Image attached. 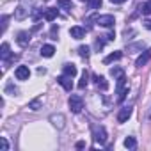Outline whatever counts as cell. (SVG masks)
Here are the masks:
<instances>
[{
	"mask_svg": "<svg viewBox=\"0 0 151 151\" xmlns=\"http://www.w3.org/2000/svg\"><path fill=\"white\" fill-rule=\"evenodd\" d=\"M96 23H98V25H101V27L110 29V27H114L116 20H114V16H112V14H103V16H98V18H96Z\"/></svg>",
	"mask_w": 151,
	"mask_h": 151,
	"instance_id": "obj_4",
	"label": "cell"
},
{
	"mask_svg": "<svg viewBox=\"0 0 151 151\" xmlns=\"http://www.w3.org/2000/svg\"><path fill=\"white\" fill-rule=\"evenodd\" d=\"M121 57H123V53H121V52H114V53H110L109 57H105V60H103V62H105V64H110V62H114V60H119Z\"/></svg>",
	"mask_w": 151,
	"mask_h": 151,
	"instance_id": "obj_17",
	"label": "cell"
},
{
	"mask_svg": "<svg viewBox=\"0 0 151 151\" xmlns=\"http://www.w3.org/2000/svg\"><path fill=\"white\" fill-rule=\"evenodd\" d=\"M29 41H30V32H20L18 37H16V43H18L20 46H27Z\"/></svg>",
	"mask_w": 151,
	"mask_h": 151,
	"instance_id": "obj_12",
	"label": "cell"
},
{
	"mask_svg": "<svg viewBox=\"0 0 151 151\" xmlns=\"http://www.w3.org/2000/svg\"><path fill=\"white\" fill-rule=\"evenodd\" d=\"M135 146H137L135 137H126V139H124V147H126V149H133Z\"/></svg>",
	"mask_w": 151,
	"mask_h": 151,
	"instance_id": "obj_20",
	"label": "cell"
},
{
	"mask_svg": "<svg viewBox=\"0 0 151 151\" xmlns=\"http://www.w3.org/2000/svg\"><path fill=\"white\" fill-rule=\"evenodd\" d=\"M7 27V16H2V30H6Z\"/></svg>",
	"mask_w": 151,
	"mask_h": 151,
	"instance_id": "obj_27",
	"label": "cell"
},
{
	"mask_svg": "<svg viewBox=\"0 0 151 151\" xmlns=\"http://www.w3.org/2000/svg\"><path fill=\"white\" fill-rule=\"evenodd\" d=\"M89 9H100L101 7V0H87Z\"/></svg>",
	"mask_w": 151,
	"mask_h": 151,
	"instance_id": "obj_22",
	"label": "cell"
},
{
	"mask_svg": "<svg viewBox=\"0 0 151 151\" xmlns=\"http://www.w3.org/2000/svg\"><path fill=\"white\" fill-rule=\"evenodd\" d=\"M93 80H94V84H96L101 91H107V89H109V84H107L105 77H100V75H93Z\"/></svg>",
	"mask_w": 151,
	"mask_h": 151,
	"instance_id": "obj_11",
	"label": "cell"
},
{
	"mask_svg": "<svg viewBox=\"0 0 151 151\" xmlns=\"http://www.w3.org/2000/svg\"><path fill=\"white\" fill-rule=\"evenodd\" d=\"M50 121L53 123V126H57V128L60 130V128H64V123H66V117H64L62 114H52V116H50Z\"/></svg>",
	"mask_w": 151,
	"mask_h": 151,
	"instance_id": "obj_6",
	"label": "cell"
},
{
	"mask_svg": "<svg viewBox=\"0 0 151 151\" xmlns=\"http://www.w3.org/2000/svg\"><path fill=\"white\" fill-rule=\"evenodd\" d=\"M77 147H78V149H82V147H86V142H77Z\"/></svg>",
	"mask_w": 151,
	"mask_h": 151,
	"instance_id": "obj_29",
	"label": "cell"
},
{
	"mask_svg": "<svg viewBox=\"0 0 151 151\" xmlns=\"http://www.w3.org/2000/svg\"><path fill=\"white\" fill-rule=\"evenodd\" d=\"M0 142H2V151H7L9 149V142L6 137H0Z\"/></svg>",
	"mask_w": 151,
	"mask_h": 151,
	"instance_id": "obj_26",
	"label": "cell"
},
{
	"mask_svg": "<svg viewBox=\"0 0 151 151\" xmlns=\"http://www.w3.org/2000/svg\"><path fill=\"white\" fill-rule=\"evenodd\" d=\"M62 73L68 75V77H75V75H77V68H75V64H64Z\"/></svg>",
	"mask_w": 151,
	"mask_h": 151,
	"instance_id": "obj_14",
	"label": "cell"
},
{
	"mask_svg": "<svg viewBox=\"0 0 151 151\" xmlns=\"http://www.w3.org/2000/svg\"><path fill=\"white\" fill-rule=\"evenodd\" d=\"M110 75H112V77H121V75H123V69H121V68H112V69H110Z\"/></svg>",
	"mask_w": 151,
	"mask_h": 151,
	"instance_id": "obj_25",
	"label": "cell"
},
{
	"mask_svg": "<svg viewBox=\"0 0 151 151\" xmlns=\"http://www.w3.org/2000/svg\"><path fill=\"white\" fill-rule=\"evenodd\" d=\"M68 103H69L71 112H75V114L82 112V109H84V100H82V96H78V94H71Z\"/></svg>",
	"mask_w": 151,
	"mask_h": 151,
	"instance_id": "obj_2",
	"label": "cell"
},
{
	"mask_svg": "<svg viewBox=\"0 0 151 151\" xmlns=\"http://www.w3.org/2000/svg\"><path fill=\"white\" fill-rule=\"evenodd\" d=\"M78 55L84 57V59H87L89 57V46H80L78 48Z\"/></svg>",
	"mask_w": 151,
	"mask_h": 151,
	"instance_id": "obj_24",
	"label": "cell"
},
{
	"mask_svg": "<svg viewBox=\"0 0 151 151\" xmlns=\"http://www.w3.org/2000/svg\"><path fill=\"white\" fill-rule=\"evenodd\" d=\"M93 137H94V140H96V144H100V146H103L105 142H107V130H105V126H94L93 128Z\"/></svg>",
	"mask_w": 151,
	"mask_h": 151,
	"instance_id": "obj_3",
	"label": "cell"
},
{
	"mask_svg": "<svg viewBox=\"0 0 151 151\" xmlns=\"http://www.w3.org/2000/svg\"><path fill=\"white\" fill-rule=\"evenodd\" d=\"M139 9H140V13H142V14H151V0L144 2V4H142Z\"/></svg>",
	"mask_w": 151,
	"mask_h": 151,
	"instance_id": "obj_21",
	"label": "cell"
},
{
	"mask_svg": "<svg viewBox=\"0 0 151 151\" xmlns=\"http://www.w3.org/2000/svg\"><path fill=\"white\" fill-rule=\"evenodd\" d=\"M149 59H151V50H146V52H144V53H142V55L137 59V62H135V64H137V68H142V66H146Z\"/></svg>",
	"mask_w": 151,
	"mask_h": 151,
	"instance_id": "obj_13",
	"label": "cell"
},
{
	"mask_svg": "<svg viewBox=\"0 0 151 151\" xmlns=\"http://www.w3.org/2000/svg\"><path fill=\"white\" fill-rule=\"evenodd\" d=\"M34 2H36V0H20V6L16 7V13H14L16 20H23L25 16H29L30 7H32Z\"/></svg>",
	"mask_w": 151,
	"mask_h": 151,
	"instance_id": "obj_1",
	"label": "cell"
},
{
	"mask_svg": "<svg viewBox=\"0 0 151 151\" xmlns=\"http://www.w3.org/2000/svg\"><path fill=\"white\" fill-rule=\"evenodd\" d=\"M89 84V73L84 69V73H82V78H80V82H78V89H86V86Z\"/></svg>",
	"mask_w": 151,
	"mask_h": 151,
	"instance_id": "obj_18",
	"label": "cell"
},
{
	"mask_svg": "<svg viewBox=\"0 0 151 151\" xmlns=\"http://www.w3.org/2000/svg\"><path fill=\"white\" fill-rule=\"evenodd\" d=\"M144 27H146L147 30H151V20H146V22H144Z\"/></svg>",
	"mask_w": 151,
	"mask_h": 151,
	"instance_id": "obj_28",
	"label": "cell"
},
{
	"mask_svg": "<svg viewBox=\"0 0 151 151\" xmlns=\"http://www.w3.org/2000/svg\"><path fill=\"white\" fill-rule=\"evenodd\" d=\"M71 78L73 77H68V75H60V77L57 78V82L66 89V91H71V87H73V82H71Z\"/></svg>",
	"mask_w": 151,
	"mask_h": 151,
	"instance_id": "obj_7",
	"label": "cell"
},
{
	"mask_svg": "<svg viewBox=\"0 0 151 151\" xmlns=\"http://www.w3.org/2000/svg\"><path fill=\"white\" fill-rule=\"evenodd\" d=\"M0 57H2V60H7L11 57V50H9V45L7 43H4L2 48H0Z\"/></svg>",
	"mask_w": 151,
	"mask_h": 151,
	"instance_id": "obj_16",
	"label": "cell"
},
{
	"mask_svg": "<svg viewBox=\"0 0 151 151\" xmlns=\"http://www.w3.org/2000/svg\"><path fill=\"white\" fill-rule=\"evenodd\" d=\"M82 2H87V0H82Z\"/></svg>",
	"mask_w": 151,
	"mask_h": 151,
	"instance_id": "obj_31",
	"label": "cell"
},
{
	"mask_svg": "<svg viewBox=\"0 0 151 151\" xmlns=\"http://www.w3.org/2000/svg\"><path fill=\"white\" fill-rule=\"evenodd\" d=\"M57 16H59V9H57V7H48V9L45 11V14H43V18H45L46 22H53Z\"/></svg>",
	"mask_w": 151,
	"mask_h": 151,
	"instance_id": "obj_9",
	"label": "cell"
},
{
	"mask_svg": "<svg viewBox=\"0 0 151 151\" xmlns=\"http://www.w3.org/2000/svg\"><path fill=\"white\" fill-rule=\"evenodd\" d=\"M112 4H123V2H126V0H110Z\"/></svg>",
	"mask_w": 151,
	"mask_h": 151,
	"instance_id": "obj_30",
	"label": "cell"
},
{
	"mask_svg": "<svg viewBox=\"0 0 151 151\" xmlns=\"http://www.w3.org/2000/svg\"><path fill=\"white\" fill-rule=\"evenodd\" d=\"M14 75H16L18 80H29V77H30V69H29V66H18L16 71H14Z\"/></svg>",
	"mask_w": 151,
	"mask_h": 151,
	"instance_id": "obj_5",
	"label": "cell"
},
{
	"mask_svg": "<svg viewBox=\"0 0 151 151\" xmlns=\"http://www.w3.org/2000/svg\"><path fill=\"white\" fill-rule=\"evenodd\" d=\"M39 107H41V98H36L29 103V109H32V110H39Z\"/></svg>",
	"mask_w": 151,
	"mask_h": 151,
	"instance_id": "obj_23",
	"label": "cell"
},
{
	"mask_svg": "<svg viewBox=\"0 0 151 151\" xmlns=\"http://www.w3.org/2000/svg\"><path fill=\"white\" fill-rule=\"evenodd\" d=\"M57 4H59L60 9H66V11H71V9H73L71 0H57Z\"/></svg>",
	"mask_w": 151,
	"mask_h": 151,
	"instance_id": "obj_19",
	"label": "cell"
},
{
	"mask_svg": "<svg viewBox=\"0 0 151 151\" xmlns=\"http://www.w3.org/2000/svg\"><path fill=\"white\" fill-rule=\"evenodd\" d=\"M130 116H132V107H123L119 110V114H117V121L119 123H124V121H128Z\"/></svg>",
	"mask_w": 151,
	"mask_h": 151,
	"instance_id": "obj_10",
	"label": "cell"
},
{
	"mask_svg": "<svg viewBox=\"0 0 151 151\" xmlns=\"http://www.w3.org/2000/svg\"><path fill=\"white\" fill-rule=\"evenodd\" d=\"M53 53H55V48L52 45H43L41 46V55L43 57H53Z\"/></svg>",
	"mask_w": 151,
	"mask_h": 151,
	"instance_id": "obj_15",
	"label": "cell"
},
{
	"mask_svg": "<svg viewBox=\"0 0 151 151\" xmlns=\"http://www.w3.org/2000/svg\"><path fill=\"white\" fill-rule=\"evenodd\" d=\"M69 36L73 37V39H82L84 36H86V29H82V27H71L69 29Z\"/></svg>",
	"mask_w": 151,
	"mask_h": 151,
	"instance_id": "obj_8",
	"label": "cell"
}]
</instances>
